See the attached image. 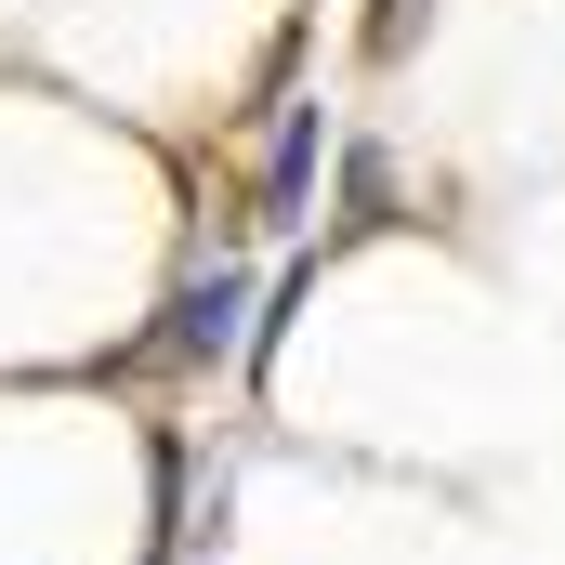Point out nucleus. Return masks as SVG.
<instances>
[{
	"label": "nucleus",
	"instance_id": "obj_1",
	"mask_svg": "<svg viewBox=\"0 0 565 565\" xmlns=\"http://www.w3.org/2000/svg\"><path fill=\"white\" fill-rule=\"evenodd\" d=\"M237 342H250V264H211V277L171 302V355L184 369H224Z\"/></svg>",
	"mask_w": 565,
	"mask_h": 565
},
{
	"label": "nucleus",
	"instance_id": "obj_3",
	"mask_svg": "<svg viewBox=\"0 0 565 565\" xmlns=\"http://www.w3.org/2000/svg\"><path fill=\"white\" fill-rule=\"evenodd\" d=\"M434 26V0H382V13H369V53H382V66H395V53H408V40H422Z\"/></svg>",
	"mask_w": 565,
	"mask_h": 565
},
{
	"label": "nucleus",
	"instance_id": "obj_2",
	"mask_svg": "<svg viewBox=\"0 0 565 565\" xmlns=\"http://www.w3.org/2000/svg\"><path fill=\"white\" fill-rule=\"evenodd\" d=\"M316 158H329V106H289L277 145H264V237H302V224H316V211H302V198H316Z\"/></svg>",
	"mask_w": 565,
	"mask_h": 565
}]
</instances>
